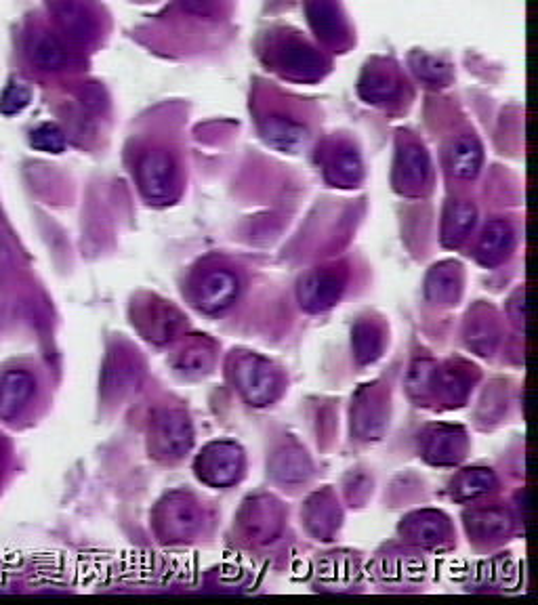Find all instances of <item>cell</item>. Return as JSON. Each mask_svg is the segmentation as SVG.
<instances>
[{
  "instance_id": "11",
  "label": "cell",
  "mask_w": 538,
  "mask_h": 605,
  "mask_svg": "<svg viewBox=\"0 0 538 605\" xmlns=\"http://www.w3.org/2000/svg\"><path fill=\"white\" fill-rule=\"evenodd\" d=\"M415 70L417 74L427 80V82H433V85H444V82H448L450 78V72H448V66L442 64V61L433 59V57H427V55H417L415 57Z\"/></svg>"
},
{
  "instance_id": "6",
  "label": "cell",
  "mask_w": 538,
  "mask_h": 605,
  "mask_svg": "<svg viewBox=\"0 0 538 605\" xmlns=\"http://www.w3.org/2000/svg\"><path fill=\"white\" fill-rule=\"evenodd\" d=\"M32 59L36 61V66L43 70H59L68 64V53L55 36L43 34L36 38L32 47Z\"/></svg>"
},
{
  "instance_id": "5",
  "label": "cell",
  "mask_w": 538,
  "mask_h": 605,
  "mask_svg": "<svg viewBox=\"0 0 538 605\" xmlns=\"http://www.w3.org/2000/svg\"><path fill=\"white\" fill-rule=\"evenodd\" d=\"M307 13L312 28L318 32V36L326 40V43H337V40L345 34L343 22L333 0H312L307 7Z\"/></svg>"
},
{
  "instance_id": "12",
  "label": "cell",
  "mask_w": 538,
  "mask_h": 605,
  "mask_svg": "<svg viewBox=\"0 0 538 605\" xmlns=\"http://www.w3.org/2000/svg\"><path fill=\"white\" fill-rule=\"evenodd\" d=\"M13 267V253L7 238L0 234V276L7 274V271Z\"/></svg>"
},
{
  "instance_id": "9",
  "label": "cell",
  "mask_w": 538,
  "mask_h": 605,
  "mask_svg": "<svg viewBox=\"0 0 538 605\" xmlns=\"http://www.w3.org/2000/svg\"><path fill=\"white\" fill-rule=\"evenodd\" d=\"M32 99V91L24 85V82H11L7 89L0 95V114L15 116L22 110L28 108Z\"/></svg>"
},
{
  "instance_id": "13",
  "label": "cell",
  "mask_w": 538,
  "mask_h": 605,
  "mask_svg": "<svg viewBox=\"0 0 538 605\" xmlns=\"http://www.w3.org/2000/svg\"><path fill=\"white\" fill-rule=\"evenodd\" d=\"M183 3H185V7H188V11L198 13V15L211 13L215 7V0H183Z\"/></svg>"
},
{
  "instance_id": "4",
  "label": "cell",
  "mask_w": 538,
  "mask_h": 605,
  "mask_svg": "<svg viewBox=\"0 0 538 605\" xmlns=\"http://www.w3.org/2000/svg\"><path fill=\"white\" fill-rule=\"evenodd\" d=\"M55 13H57L59 28L64 30L66 36L74 40V43H87V40L93 36L95 32L93 17L85 7L76 3V0H59Z\"/></svg>"
},
{
  "instance_id": "8",
  "label": "cell",
  "mask_w": 538,
  "mask_h": 605,
  "mask_svg": "<svg viewBox=\"0 0 538 605\" xmlns=\"http://www.w3.org/2000/svg\"><path fill=\"white\" fill-rule=\"evenodd\" d=\"M30 145L38 152L59 154L66 148V137L55 124H40L30 133Z\"/></svg>"
},
{
  "instance_id": "1",
  "label": "cell",
  "mask_w": 538,
  "mask_h": 605,
  "mask_svg": "<svg viewBox=\"0 0 538 605\" xmlns=\"http://www.w3.org/2000/svg\"><path fill=\"white\" fill-rule=\"evenodd\" d=\"M137 177L148 200H167L175 185L173 160L164 152H148L139 162Z\"/></svg>"
},
{
  "instance_id": "3",
  "label": "cell",
  "mask_w": 538,
  "mask_h": 605,
  "mask_svg": "<svg viewBox=\"0 0 538 605\" xmlns=\"http://www.w3.org/2000/svg\"><path fill=\"white\" fill-rule=\"evenodd\" d=\"M282 68L299 80H316L324 70V59L305 43L288 40L280 53Z\"/></svg>"
},
{
  "instance_id": "10",
  "label": "cell",
  "mask_w": 538,
  "mask_h": 605,
  "mask_svg": "<svg viewBox=\"0 0 538 605\" xmlns=\"http://www.w3.org/2000/svg\"><path fill=\"white\" fill-rule=\"evenodd\" d=\"M360 91L366 99H372V101L389 99L393 93H396V80L385 72H368L362 80Z\"/></svg>"
},
{
  "instance_id": "2",
  "label": "cell",
  "mask_w": 538,
  "mask_h": 605,
  "mask_svg": "<svg viewBox=\"0 0 538 605\" xmlns=\"http://www.w3.org/2000/svg\"><path fill=\"white\" fill-rule=\"evenodd\" d=\"M36 381L26 370H9L0 377V421H13L26 410Z\"/></svg>"
},
{
  "instance_id": "7",
  "label": "cell",
  "mask_w": 538,
  "mask_h": 605,
  "mask_svg": "<svg viewBox=\"0 0 538 605\" xmlns=\"http://www.w3.org/2000/svg\"><path fill=\"white\" fill-rule=\"evenodd\" d=\"M482 150L473 137H463L452 150V171L459 177H473L480 169Z\"/></svg>"
}]
</instances>
